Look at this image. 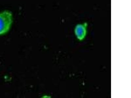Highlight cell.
<instances>
[{
    "label": "cell",
    "mask_w": 131,
    "mask_h": 98,
    "mask_svg": "<svg viewBox=\"0 0 131 98\" xmlns=\"http://www.w3.org/2000/svg\"><path fill=\"white\" fill-rule=\"evenodd\" d=\"M13 22L12 13L4 10L0 12V35L6 34L10 31Z\"/></svg>",
    "instance_id": "obj_1"
},
{
    "label": "cell",
    "mask_w": 131,
    "mask_h": 98,
    "mask_svg": "<svg viewBox=\"0 0 131 98\" xmlns=\"http://www.w3.org/2000/svg\"><path fill=\"white\" fill-rule=\"evenodd\" d=\"M87 23L78 24L75 29L76 35L78 39L81 40L83 39L86 35Z\"/></svg>",
    "instance_id": "obj_2"
}]
</instances>
